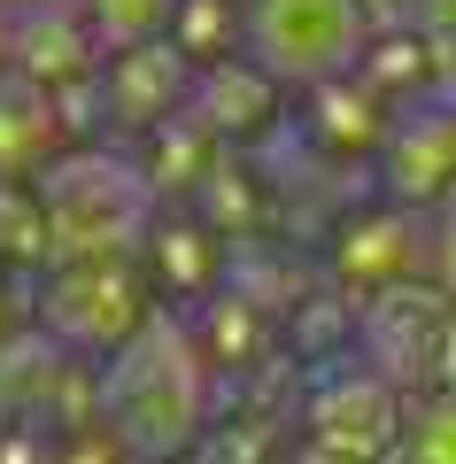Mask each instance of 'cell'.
Listing matches in <instances>:
<instances>
[{"instance_id": "obj_1", "label": "cell", "mask_w": 456, "mask_h": 464, "mask_svg": "<svg viewBox=\"0 0 456 464\" xmlns=\"http://www.w3.org/2000/svg\"><path fill=\"white\" fill-rule=\"evenodd\" d=\"M101 426L140 464H179L209 433V348L179 310H155L116 356H101Z\"/></svg>"}, {"instance_id": "obj_2", "label": "cell", "mask_w": 456, "mask_h": 464, "mask_svg": "<svg viewBox=\"0 0 456 464\" xmlns=\"http://www.w3.org/2000/svg\"><path fill=\"white\" fill-rule=\"evenodd\" d=\"M155 310H163V295H155L147 264H131L124 248L63 256L54 279H47V295H39V325H47V341H63L70 356H93V364L116 356Z\"/></svg>"}, {"instance_id": "obj_3", "label": "cell", "mask_w": 456, "mask_h": 464, "mask_svg": "<svg viewBox=\"0 0 456 464\" xmlns=\"http://www.w3.org/2000/svg\"><path fill=\"white\" fill-rule=\"evenodd\" d=\"M247 54L317 93L372 54V0H247Z\"/></svg>"}, {"instance_id": "obj_4", "label": "cell", "mask_w": 456, "mask_h": 464, "mask_svg": "<svg viewBox=\"0 0 456 464\" xmlns=\"http://www.w3.org/2000/svg\"><path fill=\"white\" fill-rule=\"evenodd\" d=\"M387 186L403 201H449L456 194V116L449 109H418L410 124H394Z\"/></svg>"}, {"instance_id": "obj_5", "label": "cell", "mask_w": 456, "mask_h": 464, "mask_svg": "<svg viewBox=\"0 0 456 464\" xmlns=\"http://www.w3.org/2000/svg\"><path fill=\"white\" fill-rule=\"evenodd\" d=\"M147 279L155 295H186V286H217V240L194 225V217H155L147 225Z\"/></svg>"}, {"instance_id": "obj_6", "label": "cell", "mask_w": 456, "mask_h": 464, "mask_svg": "<svg viewBox=\"0 0 456 464\" xmlns=\"http://www.w3.org/2000/svg\"><path fill=\"white\" fill-rule=\"evenodd\" d=\"M387 464H456V387H433L410 402Z\"/></svg>"}, {"instance_id": "obj_7", "label": "cell", "mask_w": 456, "mask_h": 464, "mask_svg": "<svg viewBox=\"0 0 456 464\" xmlns=\"http://www.w3.org/2000/svg\"><path fill=\"white\" fill-rule=\"evenodd\" d=\"M170 8L179 0H85V24H93L101 47H131V39H163Z\"/></svg>"}, {"instance_id": "obj_8", "label": "cell", "mask_w": 456, "mask_h": 464, "mask_svg": "<svg viewBox=\"0 0 456 464\" xmlns=\"http://www.w3.org/2000/svg\"><path fill=\"white\" fill-rule=\"evenodd\" d=\"M425 279L456 302V194L433 201V232H425Z\"/></svg>"}, {"instance_id": "obj_9", "label": "cell", "mask_w": 456, "mask_h": 464, "mask_svg": "<svg viewBox=\"0 0 456 464\" xmlns=\"http://www.w3.org/2000/svg\"><path fill=\"white\" fill-rule=\"evenodd\" d=\"M54 464H140V457L124 449V433H116V426H101V418H93V426L63 433V449H54Z\"/></svg>"}, {"instance_id": "obj_10", "label": "cell", "mask_w": 456, "mask_h": 464, "mask_svg": "<svg viewBox=\"0 0 456 464\" xmlns=\"http://www.w3.org/2000/svg\"><path fill=\"white\" fill-rule=\"evenodd\" d=\"M8 325H16V295H8V271H0V348H8Z\"/></svg>"}, {"instance_id": "obj_11", "label": "cell", "mask_w": 456, "mask_h": 464, "mask_svg": "<svg viewBox=\"0 0 456 464\" xmlns=\"http://www.w3.org/2000/svg\"><path fill=\"white\" fill-rule=\"evenodd\" d=\"M0 8H16V16H39V8H54V0H0Z\"/></svg>"}, {"instance_id": "obj_12", "label": "cell", "mask_w": 456, "mask_h": 464, "mask_svg": "<svg viewBox=\"0 0 456 464\" xmlns=\"http://www.w3.org/2000/svg\"><path fill=\"white\" fill-rule=\"evenodd\" d=\"M179 464H186V457H179Z\"/></svg>"}]
</instances>
